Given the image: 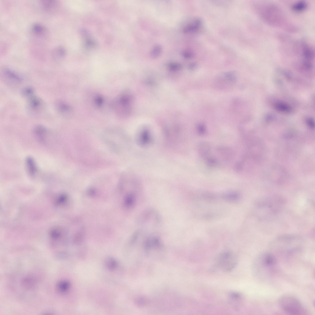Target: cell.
I'll use <instances>...</instances> for the list:
<instances>
[{
  "label": "cell",
  "mask_w": 315,
  "mask_h": 315,
  "mask_svg": "<svg viewBox=\"0 0 315 315\" xmlns=\"http://www.w3.org/2000/svg\"><path fill=\"white\" fill-rule=\"evenodd\" d=\"M29 105L33 110L37 109L40 106L42 102L39 98L35 96H31L29 99Z\"/></svg>",
  "instance_id": "cell-12"
},
{
  "label": "cell",
  "mask_w": 315,
  "mask_h": 315,
  "mask_svg": "<svg viewBox=\"0 0 315 315\" xmlns=\"http://www.w3.org/2000/svg\"><path fill=\"white\" fill-rule=\"evenodd\" d=\"M281 309L286 313L294 315L309 314L307 309L296 297L289 294L281 296L278 300Z\"/></svg>",
  "instance_id": "cell-2"
},
{
  "label": "cell",
  "mask_w": 315,
  "mask_h": 315,
  "mask_svg": "<svg viewBox=\"0 0 315 315\" xmlns=\"http://www.w3.org/2000/svg\"><path fill=\"white\" fill-rule=\"evenodd\" d=\"M217 261L218 266L222 270L228 272L232 271L235 268L238 261L235 254L227 252L221 253L217 258Z\"/></svg>",
  "instance_id": "cell-4"
},
{
  "label": "cell",
  "mask_w": 315,
  "mask_h": 315,
  "mask_svg": "<svg viewBox=\"0 0 315 315\" xmlns=\"http://www.w3.org/2000/svg\"><path fill=\"white\" fill-rule=\"evenodd\" d=\"M307 7V4L305 1H301L294 3L292 6V9L295 12H301L305 10Z\"/></svg>",
  "instance_id": "cell-13"
},
{
  "label": "cell",
  "mask_w": 315,
  "mask_h": 315,
  "mask_svg": "<svg viewBox=\"0 0 315 315\" xmlns=\"http://www.w3.org/2000/svg\"><path fill=\"white\" fill-rule=\"evenodd\" d=\"M257 261L261 267L266 269L272 268L277 263L276 257L269 253H265L261 255L258 258Z\"/></svg>",
  "instance_id": "cell-5"
},
{
  "label": "cell",
  "mask_w": 315,
  "mask_h": 315,
  "mask_svg": "<svg viewBox=\"0 0 315 315\" xmlns=\"http://www.w3.org/2000/svg\"><path fill=\"white\" fill-rule=\"evenodd\" d=\"M4 73L7 77L12 80L18 82L22 81V78L19 75L9 69H6L4 70Z\"/></svg>",
  "instance_id": "cell-15"
},
{
  "label": "cell",
  "mask_w": 315,
  "mask_h": 315,
  "mask_svg": "<svg viewBox=\"0 0 315 315\" xmlns=\"http://www.w3.org/2000/svg\"><path fill=\"white\" fill-rule=\"evenodd\" d=\"M284 203L283 199L280 197H264L258 198L255 206L258 214L267 216L278 213Z\"/></svg>",
  "instance_id": "cell-1"
},
{
  "label": "cell",
  "mask_w": 315,
  "mask_h": 315,
  "mask_svg": "<svg viewBox=\"0 0 315 315\" xmlns=\"http://www.w3.org/2000/svg\"><path fill=\"white\" fill-rule=\"evenodd\" d=\"M106 264L107 267L110 270H114L117 265L116 261L112 258L107 259L106 260Z\"/></svg>",
  "instance_id": "cell-19"
},
{
  "label": "cell",
  "mask_w": 315,
  "mask_h": 315,
  "mask_svg": "<svg viewBox=\"0 0 315 315\" xmlns=\"http://www.w3.org/2000/svg\"><path fill=\"white\" fill-rule=\"evenodd\" d=\"M226 198L229 200H236L239 197L238 194L236 193H229L225 196Z\"/></svg>",
  "instance_id": "cell-24"
},
{
  "label": "cell",
  "mask_w": 315,
  "mask_h": 315,
  "mask_svg": "<svg viewBox=\"0 0 315 315\" xmlns=\"http://www.w3.org/2000/svg\"><path fill=\"white\" fill-rule=\"evenodd\" d=\"M301 51L304 60L312 62L314 58V52L311 47L305 43H302Z\"/></svg>",
  "instance_id": "cell-8"
},
{
  "label": "cell",
  "mask_w": 315,
  "mask_h": 315,
  "mask_svg": "<svg viewBox=\"0 0 315 315\" xmlns=\"http://www.w3.org/2000/svg\"><path fill=\"white\" fill-rule=\"evenodd\" d=\"M55 107L59 112L64 113L68 112L70 107L66 104L61 101H57L55 104Z\"/></svg>",
  "instance_id": "cell-16"
},
{
  "label": "cell",
  "mask_w": 315,
  "mask_h": 315,
  "mask_svg": "<svg viewBox=\"0 0 315 315\" xmlns=\"http://www.w3.org/2000/svg\"><path fill=\"white\" fill-rule=\"evenodd\" d=\"M195 66V64L194 63L191 64L189 66V67L190 68L192 69Z\"/></svg>",
  "instance_id": "cell-27"
},
{
  "label": "cell",
  "mask_w": 315,
  "mask_h": 315,
  "mask_svg": "<svg viewBox=\"0 0 315 315\" xmlns=\"http://www.w3.org/2000/svg\"><path fill=\"white\" fill-rule=\"evenodd\" d=\"M70 287V283L65 280L60 281L57 283L56 285L58 292L62 294L66 293L69 290Z\"/></svg>",
  "instance_id": "cell-11"
},
{
  "label": "cell",
  "mask_w": 315,
  "mask_h": 315,
  "mask_svg": "<svg viewBox=\"0 0 315 315\" xmlns=\"http://www.w3.org/2000/svg\"><path fill=\"white\" fill-rule=\"evenodd\" d=\"M181 67V65L177 63H171L169 65V67L171 70H176L180 69Z\"/></svg>",
  "instance_id": "cell-23"
},
{
  "label": "cell",
  "mask_w": 315,
  "mask_h": 315,
  "mask_svg": "<svg viewBox=\"0 0 315 315\" xmlns=\"http://www.w3.org/2000/svg\"><path fill=\"white\" fill-rule=\"evenodd\" d=\"M44 8L47 9H50L52 8L55 5V2L52 1H44L42 3Z\"/></svg>",
  "instance_id": "cell-22"
},
{
  "label": "cell",
  "mask_w": 315,
  "mask_h": 315,
  "mask_svg": "<svg viewBox=\"0 0 315 315\" xmlns=\"http://www.w3.org/2000/svg\"><path fill=\"white\" fill-rule=\"evenodd\" d=\"M26 165L29 174L34 176L37 171L36 166L34 160L31 157L27 158L26 160Z\"/></svg>",
  "instance_id": "cell-10"
},
{
  "label": "cell",
  "mask_w": 315,
  "mask_h": 315,
  "mask_svg": "<svg viewBox=\"0 0 315 315\" xmlns=\"http://www.w3.org/2000/svg\"><path fill=\"white\" fill-rule=\"evenodd\" d=\"M275 107L276 109L281 111L285 112H289L291 111V109L290 107L283 103H277L275 105Z\"/></svg>",
  "instance_id": "cell-18"
},
{
  "label": "cell",
  "mask_w": 315,
  "mask_h": 315,
  "mask_svg": "<svg viewBox=\"0 0 315 315\" xmlns=\"http://www.w3.org/2000/svg\"><path fill=\"white\" fill-rule=\"evenodd\" d=\"M260 14L266 22L272 25L281 26L285 22V17L281 10L273 5H266L261 7Z\"/></svg>",
  "instance_id": "cell-3"
},
{
  "label": "cell",
  "mask_w": 315,
  "mask_h": 315,
  "mask_svg": "<svg viewBox=\"0 0 315 315\" xmlns=\"http://www.w3.org/2000/svg\"><path fill=\"white\" fill-rule=\"evenodd\" d=\"M182 56L185 59H190L193 56L192 53L188 50L184 51L182 52Z\"/></svg>",
  "instance_id": "cell-25"
},
{
  "label": "cell",
  "mask_w": 315,
  "mask_h": 315,
  "mask_svg": "<svg viewBox=\"0 0 315 315\" xmlns=\"http://www.w3.org/2000/svg\"><path fill=\"white\" fill-rule=\"evenodd\" d=\"M198 132L201 134L204 133L205 131V127L204 125L202 124L198 125L197 126Z\"/></svg>",
  "instance_id": "cell-26"
},
{
  "label": "cell",
  "mask_w": 315,
  "mask_h": 315,
  "mask_svg": "<svg viewBox=\"0 0 315 315\" xmlns=\"http://www.w3.org/2000/svg\"><path fill=\"white\" fill-rule=\"evenodd\" d=\"M34 90L33 88L30 87L25 88L22 91L23 94L25 96L30 97L32 96V95L34 93Z\"/></svg>",
  "instance_id": "cell-21"
},
{
  "label": "cell",
  "mask_w": 315,
  "mask_h": 315,
  "mask_svg": "<svg viewBox=\"0 0 315 315\" xmlns=\"http://www.w3.org/2000/svg\"><path fill=\"white\" fill-rule=\"evenodd\" d=\"M201 25V21L199 19L194 20L185 26L183 29L184 33H189L196 31Z\"/></svg>",
  "instance_id": "cell-9"
},
{
  "label": "cell",
  "mask_w": 315,
  "mask_h": 315,
  "mask_svg": "<svg viewBox=\"0 0 315 315\" xmlns=\"http://www.w3.org/2000/svg\"><path fill=\"white\" fill-rule=\"evenodd\" d=\"M162 51V47L159 45H155L151 50L150 56L152 58H156L159 57Z\"/></svg>",
  "instance_id": "cell-17"
},
{
  "label": "cell",
  "mask_w": 315,
  "mask_h": 315,
  "mask_svg": "<svg viewBox=\"0 0 315 315\" xmlns=\"http://www.w3.org/2000/svg\"><path fill=\"white\" fill-rule=\"evenodd\" d=\"M244 298L243 295L238 292H233L229 295V299L230 304L237 309L241 307L243 302Z\"/></svg>",
  "instance_id": "cell-7"
},
{
  "label": "cell",
  "mask_w": 315,
  "mask_h": 315,
  "mask_svg": "<svg viewBox=\"0 0 315 315\" xmlns=\"http://www.w3.org/2000/svg\"><path fill=\"white\" fill-rule=\"evenodd\" d=\"M33 31L37 34H41L44 31V27L38 24H35L33 25L32 27Z\"/></svg>",
  "instance_id": "cell-20"
},
{
  "label": "cell",
  "mask_w": 315,
  "mask_h": 315,
  "mask_svg": "<svg viewBox=\"0 0 315 315\" xmlns=\"http://www.w3.org/2000/svg\"><path fill=\"white\" fill-rule=\"evenodd\" d=\"M151 139V137L149 133L146 132L142 134L138 137V140L141 145L146 146L150 143Z\"/></svg>",
  "instance_id": "cell-14"
},
{
  "label": "cell",
  "mask_w": 315,
  "mask_h": 315,
  "mask_svg": "<svg viewBox=\"0 0 315 315\" xmlns=\"http://www.w3.org/2000/svg\"><path fill=\"white\" fill-rule=\"evenodd\" d=\"M38 281L35 277L31 276H26L21 279L20 281V287L25 291L30 292L35 288Z\"/></svg>",
  "instance_id": "cell-6"
}]
</instances>
